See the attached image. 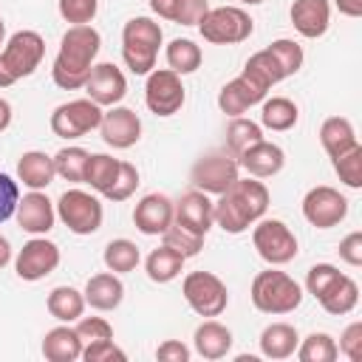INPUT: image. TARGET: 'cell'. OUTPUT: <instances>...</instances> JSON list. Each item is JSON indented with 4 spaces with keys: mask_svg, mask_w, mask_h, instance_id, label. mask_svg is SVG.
Here are the masks:
<instances>
[{
    "mask_svg": "<svg viewBox=\"0 0 362 362\" xmlns=\"http://www.w3.org/2000/svg\"><path fill=\"white\" fill-rule=\"evenodd\" d=\"M102 51V37L93 25H71L62 40L59 51L54 57L51 79L62 90H79L85 88L90 68L96 65V57Z\"/></svg>",
    "mask_w": 362,
    "mask_h": 362,
    "instance_id": "6da1fadb",
    "label": "cell"
},
{
    "mask_svg": "<svg viewBox=\"0 0 362 362\" xmlns=\"http://www.w3.org/2000/svg\"><path fill=\"white\" fill-rule=\"evenodd\" d=\"M269 209V189L257 178H238L226 192L215 201V226H221L229 235L246 232L252 223H257Z\"/></svg>",
    "mask_w": 362,
    "mask_h": 362,
    "instance_id": "7a4b0ae2",
    "label": "cell"
},
{
    "mask_svg": "<svg viewBox=\"0 0 362 362\" xmlns=\"http://www.w3.org/2000/svg\"><path fill=\"white\" fill-rule=\"evenodd\" d=\"M161 25L150 17H130L122 28V59L136 76H147L156 68L161 48Z\"/></svg>",
    "mask_w": 362,
    "mask_h": 362,
    "instance_id": "3957f363",
    "label": "cell"
},
{
    "mask_svg": "<svg viewBox=\"0 0 362 362\" xmlns=\"http://www.w3.org/2000/svg\"><path fill=\"white\" fill-rule=\"evenodd\" d=\"M249 297H252V305L263 314H288V311L300 308L303 288L291 274L277 272V269H266V272L255 274Z\"/></svg>",
    "mask_w": 362,
    "mask_h": 362,
    "instance_id": "277c9868",
    "label": "cell"
},
{
    "mask_svg": "<svg viewBox=\"0 0 362 362\" xmlns=\"http://www.w3.org/2000/svg\"><path fill=\"white\" fill-rule=\"evenodd\" d=\"M45 57V40L37 31H14L0 51V88H11L17 79L31 76Z\"/></svg>",
    "mask_w": 362,
    "mask_h": 362,
    "instance_id": "5b68a950",
    "label": "cell"
},
{
    "mask_svg": "<svg viewBox=\"0 0 362 362\" xmlns=\"http://www.w3.org/2000/svg\"><path fill=\"white\" fill-rule=\"evenodd\" d=\"M198 31L206 42H215V45H238L243 40L252 37L255 31V20L238 8V6H218V8H209L201 23H198Z\"/></svg>",
    "mask_w": 362,
    "mask_h": 362,
    "instance_id": "8992f818",
    "label": "cell"
},
{
    "mask_svg": "<svg viewBox=\"0 0 362 362\" xmlns=\"http://www.w3.org/2000/svg\"><path fill=\"white\" fill-rule=\"evenodd\" d=\"M181 294L198 317H221L229 305L226 283L212 272H189L181 283Z\"/></svg>",
    "mask_w": 362,
    "mask_h": 362,
    "instance_id": "52a82bcc",
    "label": "cell"
},
{
    "mask_svg": "<svg viewBox=\"0 0 362 362\" xmlns=\"http://www.w3.org/2000/svg\"><path fill=\"white\" fill-rule=\"evenodd\" d=\"M252 243L257 249V255L269 263V266H286L297 257V238L294 232L277 221V218H260L257 223H252Z\"/></svg>",
    "mask_w": 362,
    "mask_h": 362,
    "instance_id": "ba28073f",
    "label": "cell"
},
{
    "mask_svg": "<svg viewBox=\"0 0 362 362\" xmlns=\"http://www.w3.org/2000/svg\"><path fill=\"white\" fill-rule=\"evenodd\" d=\"M57 215L74 235H93L102 226L105 209L96 195L85 189H65L57 201Z\"/></svg>",
    "mask_w": 362,
    "mask_h": 362,
    "instance_id": "9c48e42d",
    "label": "cell"
},
{
    "mask_svg": "<svg viewBox=\"0 0 362 362\" xmlns=\"http://www.w3.org/2000/svg\"><path fill=\"white\" fill-rule=\"evenodd\" d=\"M102 107L93 102V99H71V102H62L59 107H54L51 113V133L59 136V139H82L85 133L96 130L99 122H102Z\"/></svg>",
    "mask_w": 362,
    "mask_h": 362,
    "instance_id": "30bf717a",
    "label": "cell"
},
{
    "mask_svg": "<svg viewBox=\"0 0 362 362\" xmlns=\"http://www.w3.org/2000/svg\"><path fill=\"white\" fill-rule=\"evenodd\" d=\"M238 170H240L238 158H232L229 153H206L192 164L189 181L195 189H201L206 195H221L240 178Z\"/></svg>",
    "mask_w": 362,
    "mask_h": 362,
    "instance_id": "8fae6325",
    "label": "cell"
},
{
    "mask_svg": "<svg viewBox=\"0 0 362 362\" xmlns=\"http://www.w3.org/2000/svg\"><path fill=\"white\" fill-rule=\"evenodd\" d=\"M187 90L184 82L175 71L170 68H156L147 74V85H144V102L156 116H173L184 107Z\"/></svg>",
    "mask_w": 362,
    "mask_h": 362,
    "instance_id": "7c38bea8",
    "label": "cell"
},
{
    "mask_svg": "<svg viewBox=\"0 0 362 362\" xmlns=\"http://www.w3.org/2000/svg\"><path fill=\"white\" fill-rule=\"evenodd\" d=\"M345 215H348V198L328 184L311 187L303 198V218L317 229H331L342 223Z\"/></svg>",
    "mask_w": 362,
    "mask_h": 362,
    "instance_id": "4fadbf2b",
    "label": "cell"
},
{
    "mask_svg": "<svg viewBox=\"0 0 362 362\" xmlns=\"http://www.w3.org/2000/svg\"><path fill=\"white\" fill-rule=\"evenodd\" d=\"M57 266H59V246L42 235H34L28 243H23V249L14 257V272L25 283H37L48 277Z\"/></svg>",
    "mask_w": 362,
    "mask_h": 362,
    "instance_id": "5bb4252c",
    "label": "cell"
},
{
    "mask_svg": "<svg viewBox=\"0 0 362 362\" xmlns=\"http://www.w3.org/2000/svg\"><path fill=\"white\" fill-rule=\"evenodd\" d=\"M88 99H93L99 107H113L127 96V79L119 65L113 62H99L90 68V76L85 82Z\"/></svg>",
    "mask_w": 362,
    "mask_h": 362,
    "instance_id": "9a60e30c",
    "label": "cell"
},
{
    "mask_svg": "<svg viewBox=\"0 0 362 362\" xmlns=\"http://www.w3.org/2000/svg\"><path fill=\"white\" fill-rule=\"evenodd\" d=\"M99 133H102V141L107 147L127 150V147H133L141 139V119L136 116V110L122 107V105H113L107 113H102Z\"/></svg>",
    "mask_w": 362,
    "mask_h": 362,
    "instance_id": "2e32d148",
    "label": "cell"
},
{
    "mask_svg": "<svg viewBox=\"0 0 362 362\" xmlns=\"http://www.w3.org/2000/svg\"><path fill=\"white\" fill-rule=\"evenodd\" d=\"M212 212H215V201H209V195L201 189H189L173 204V221L201 238H206V232L215 223Z\"/></svg>",
    "mask_w": 362,
    "mask_h": 362,
    "instance_id": "e0dca14e",
    "label": "cell"
},
{
    "mask_svg": "<svg viewBox=\"0 0 362 362\" xmlns=\"http://www.w3.org/2000/svg\"><path fill=\"white\" fill-rule=\"evenodd\" d=\"M17 223L28 235H48L57 221V209L42 189H31L17 201Z\"/></svg>",
    "mask_w": 362,
    "mask_h": 362,
    "instance_id": "ac0fdd59",
    "label": "cell"
},
{
    "mask_svg": "<svg viewBox=\"0 0 362 362\" xmlns=\"http://www.w3.org/2000/svg\"><path fill=\"white\" fill-rule=\"evenodd\" d=\"M266 93H269V90H263L257 82H252L249 76L238 74L235 79H229V82L221 88V93H218V107H221L226 116H243L249 107L260 105V102L266 99Z\"/></svg>",
    "mask_w": 362,
    "mask_h": 362,
    "instance_id": "d6986e66",
    "label": "cell"
},
{
    "mask_svg": "<svg viewBox=\"0 0 362 362\" xmlns=\"http://www.w3.org/2000/svg\"><path fill=\"white\" fill-rule=\"evenodd\" d=\"M283 164H286L283 147L274 141H266V139L255 141L252 147H246L238 156V167H243L252 178H272L283 170Z\"/></svg>",
    "mask_w": 362,
    "mask_h": 362,
    "instance_id": "ffe728a7",
    "label": "cell"
},
{
    "mask_svg": "<svg viewBox=\"0 0 362 362\" xmlns=\"http://www.w3.org/2000/svg\"><path fill=\"white\" fill-rule=\"evenodd\" d=\"M291 25L305 40H317L331 25V3L328 0H294L291 3Z\"/></svg>",
    "mask_w": 362,
    "mask_h": 362,
    "instance_id": "44dd1931",
    "label": "cell"
},
{
    "mask_svg": "<svg viewBox=\"0 0 362 362\" xmlns=\"http://www.w3.org/2000/svg\"><path fill=\"white\" fill-rule=\"evenodd\" d=\"M133 223L141 235H161L173 223V201L164 192L144 195L133 209Z\"/></svg>",
    "mask_w": 362,
    "mask_h": 362,
    "instance_id": "7402d4cb",
    "label": "cell"
},
{
    "mask_svg": "<svg viewBox=\"0 0 362 362\" xmlns=\"http://www.w3.org/2000/svg\"><path fill=\"white\" fill-rule=\"evenodd\" d=\"M85 305L96 311H113L124 300V283L113 272H99L85 283Z\"/></svg>",
    "mask_w": 362,
    "mask_h": 362,
    "instance_id": "603a6c76",
    "label": "cell"
},
{
    "mask_svg": "<svg viewBox=\"0 0 362 362\" xmlns=\"http://www.w3.org/2000/svg\"><path fill=\"white\" fill-rule=\"evenodd\" d=\"M232 331L212 317H206L192 334V345L204 359H223L232 351Z\"/></svg>",
    "mask_w": 362,
    "mask_h": 362,
    "instance_id": "cb8c5ba5",
    "label": "cell"
},
{
    "mask_svg": "<svg viewBox=\"0 0 362 362\" xmlns=\"http://www.w3.org/2000/svg\"><path fill=\"white\" fill-rule=\"evenodd\" d=\"M82 348L85 342L79 339L76 328H71V322H62L42 337V356L48 362H76L82 356Z\"/></svg>",
    "mask_w": 362,
    "mask_h": 362,
    "instance_id": "d4e9b609",
    "label": "cell"
},
{
    "mask_svg": "<svg viewBox=\"0 0 362 362\" xmlns=\"http://www.w3.org/2000/svg\"><path fill=\"white\" fill-rule=\"evenodd\" d=\"M257 345H260V354L266 359H288L300 345V334L288 322H272L260 331Z\"/></svg>",
    "mask_w": 362,
    "mask_h": 362,
    "instance_id": "484cf974",
    "label": "cell"
},
{
    "mask_svg": "<svg viewBox=\"0 0 362 362\" xmlns=\"http://www.w3.org/2000/svg\"><path fill=\"white\" fill-rule=\"evenodd\" d=\"M57 170H54V158L45 156L42 150H28L20 156L17 161V178L28 187V189H45L54 181Z\"/></svg>",
    "mask_w": 362,
    "mask_h": 362,
    "instance_id": "4316f807",
    "label": "cell"
},
{
    "mask_svg": "<svg viewBox=\"0 0 362 362\" xmlns=\"http://www.w3.org/2000/svg\"><path fill=\"white\" fill-rule=\"evenodd\" d=\"M317 300H320L322 311H328L334 317H342V314H348V311L356 308V303H359V286H356L354 277L339 274Z\"/></svg>",
    "mask_w": 362,
    "mask_h": 362,
    "instance_id": "83f0119b",
    "label": "cell"
},
{
    "mask_svg": "<svg viewBox=\"0 0 362 362\" xmlns=\"http://www.w3.org/2000/svg\"><path fill=\"white\" fill-rule=\"evenodd\" d=\"M320 144H322V150L334 158V156L351 150V147L359 144V141H356L354 124H351L345 116H328V119L322 122V127H320Z\"/></svg>",
    "mask_w": 362,
    "mask_h": 362,
    "instance_id": "f1b7e54d",
    "label": "cell"
},
{
    "mask_svg": "<svg viewBox=\"0 0 362 362\" xmlns=\"http://www.w3.org/2000/svg\"><path fill=\"white\" fill-rule=\"evenodd\" d=\"M260 105H263L260 107V127H266V130L283 133V130H291L300 119V110L288 96H272V99H263Z\"/></svg>",
    "mask_w": 362,
    "mask_h": 362,
    "instance_id": "f546056e",
    "label": "cell"
},
{
    "mask_svg": "<svg viewBox=\"0 0 362 362\" xmlns=\"http://www.w3.org/2000/svg\"><path fill=\"white\" fill-rule=\"evenodd\" d=\"M45 305H48V314L54 320H59V322H76L85 314V294L76 291L74 286H57V288H51Z\"/></svg>",
    "mask_w": 362,
    "mask_h": 362,
    "instance_id": "4dcf8cb0",
    "label": "cell"
},
{
    "mask_svg": "<svg viewBox=\"0 0 362 362\" xmlns=\"http://www.w3.org/2000/svg\"><path fill=\"white\" fill-rule=\"evenodd\" d=\"M184 260L187 257H181L175 249H170V246H158V249H153L150 255H147V260H144V272H147V277L153 280V283H170V280H175L181 272H184Z\"/></svg>",
    "mask_w": 362,
    "mask_h": 362,
    "instance_id": "1f68e13d",
    "label": "cell"
},
{
    "mask_svg": "<svg viewBox=\"0 0 362 362\" xmlns=\"http://www.w3.org/2000/svg\"><path fill=\"white\" fill-rule=\"evenodd\" d=\"M240 74H243V76H249L252 82H257L263 90H272V85H277L280 79H286V76H283L280 62L274 59V54H272L269 48H263V51L252 54V57L246 59V65H243V71H240Z\"/></svg>",
    "mask_w": 362,
    "mask_h": 362,
    "instance_id": "d6a6232c",
    "label": "cell"
},
{
    "mask_svg": "<svg viewBox=\"0 0 362 362\" xmlns=\"http://www.w3.org/2000/svg\"><path fill=\"white\" fill-rule=\"evenodd\" d=\"M102 260H105L107 272H113V274H127V272H133V269L139 266L141 252H139V246H136L133 240L116 238V240H110V243L105 246Z\"/></svg>",
    "mask_w": 362,
    "mask_h": 362,
    "instance_id": "836d02e7",
    "label": "cell"
},
{
    "mask_svg": "<svg viewBox=\"0 0 362 362\" xmlns=\"http://www.w3.org/2000/svg\"><path fill=\"white\" fill-rule=\"evenodd\" d=\"M260 139H263V127L246 116H232V122L226 124V150L232 158H238L246 147H252Z\"/></svg>",
    "mask_w": 362,
    "mask_h": 362,
    "instance_id": "e575fe53",
    "label": "cell"
},
{
    "mask_svg": "<svg viewBox=\"0 0 362 362\" xmlns=\"http://www.w3.org/2000/svg\"><path fill=\"white\" fill-rule=\"evenodd\" d=\"M119 158L107 156V153H90L88 156V167H85V184H90V189H96L99 195H105L119 173Z\"/></svg>",
    "mask_w": 362,
    "mask_h": 362,
    "instance_id": "d590c367",
    "label": "cell"
},
{
    "mask_svg": "<svg viewBox=\"0 0 362 362\" xmlns=\"http://www.w3.org/2000/svg\"><path fill=\"white\" fill-rule=\"evenodd\" d=\"M88 150L85 147H62L54 158V170L59 178H65L68 184H85V167H88Z\"/></svg>",
    "mask_w": 362,
    "mask_h": 362,
    "instance_id": "8d00e7d4",
    "label": "cell"
},
{
    "mask_svg": "<svg viewBox=\"0 0 362 362\" xmlns=\"http://www.w3.org/2000/svg\"><path fill=\"white\" fill-rule=\"evenodd\" d=\"M337 356H339V348H337L334 337L325 331H314L305 339H300V345H297L300 362H334Z\"/></svg>",
    "mask_w": 362,
    "mask_h": 362,
    "instance_id": "74e56055",
    "label": "cell"
},
{
    "mask_svg": "<svg viewBox=\"0 0 362 362\" xmlns=\"http://www.w3.org/2000/svg\"><path fill=\"white\" fill-rule=\"evenodd\" d=\"M201 59H204V57H201V48H198L192 40L178 37V40H173V42L167 45V65H170V71H175L178 76L198 71V68H201Z\"/></svg>",
    "mask_w": 362,
    "mask_h": 362,
    "instance_id": "f35d334b",
    "label": "cell"
},
{
    "mask_svg": "<svg viewBox=\"0 0 362 362\" xmlns=\"http://www.w3.org/2000/svg\"><path fill=\"white\" fill-rule=\"evenodd\" d=\"M331 164H334V173L339 175V181L345 187H351V189L362 187V144H354L351 150L334 156Z\"/></svg>",
    "mask_w": 362,
    "mask_h": 362,
    "instance_id": "ab89813d",
    "label": "cell"
},
{
    "mask_svg": "<svg viewBox=\"0 0 362 362\" xmlns=\"http://www.w3.org/2000/svg\"><path fill=\"white\" fill-rule=\"evenodd\" d=\"M161 238H164V246L175 249L181 257H195V255L201 252V246H204V238H201V235L184 229V226L175 223V221L161 232Z\"/></svg>",
    "mask_w": 362,
    "mask_h": 362,
    "instance_id": "60d3db41",
    "label": "cell"
},
{
    "mask_svg": "<svg viewBox=\"0 0 362 362\" xmlns=\"http://www.w3.org/2000/svg\"><path fill=\"white\" fill-rule=\"evenodd\" d=\"M59 17L71 25H90L96 11H99V0H57Z\"/></svg>",
    "mask_w": 362,
    "mask_h": 362,
    "instance_id": "b9f144b4",
    "label": "cell"
},
{
    "mask_svg": "<svg viewBox=\"0 0 362 362\" xmlns=\"http://www.w3.org/2000/svg\"><path fill=\"white\" fill-rule=\"evenodd\" d=\"M269 51L274 54V59L283 68V76H294L303 68V48L294 40H274L269 45Z\"/></svg>",
    "mask_w": 362,
    "mask_h": 362,
    "instance_id": "7bdbcfd3",
    "label": "cell"
},
{
    "mask_svg": "<svg viewBox=\"0 0 362 362\" xmlns=\"http://www.w3.org/2000/svg\"><path fill=\"white\" fill-rule=\"evenodd\" d=\"M136 187H139V170L130 161H122L113 184H110V189L105 192V198L107 201H127L136 192Z\"/></svg>",
    "mask_w": 362,
    "mask_h": 362,
    "instance_id": "ee69618b",
    "label": "cell"
},
{
    "mask_svg": "<svg viewBox=\"0 0 362 362\" xmlns=\"http://www.w3.org/2000/svg\"><path fill=\"white\" fill-rule=\"evenodd\" d=\"M339 274H342V272H339L337 266H331V263H314V266L308 269V274H305V288H308V294L320 297Z\"/></svg>",
    "mask_w": 362,
    "mask_h": 362,
    "instance_id": "f6af8a7d",
    "label": "cell"
},
{
    "mask_svg": "<svg viewBox=\"0 0 362 362\" xmlns=\"http://www.w3.org/2000/svg\"><path fill=\"white\" fill-rule=\"evenodd\" d=\"M76 334L85 345L99 342V339H113V328L105 317H79L76 320Z\"/></svg>",
    "mask_w": 362,
    "mask_h": 362,
    "instance_id": "bcb514c9",
    "label": "cell"
},
{
    "mask_svg": "<svg viewBox=\"0 0 362 362\" xmlns=\"http://www.w3.org/2000/svg\"><path fill=\"white\" fill-rule=\"evenodd\" d=\"M82 359H85V362H113V359L124 362L127 354H124L113 339H99V342H88V345L82 348Z\"/></svg>",
    "mask_w": 362,
    "mask_h": 362,
    "instance_id": "7dc6e473",
    "label": "cell"
},
{
    "mask_svg": "<svg viewBox=\"0 0 362 362\" xmlns=\"http://www.w3.org/2000/svg\"><path fill=\"white\" fill-rule=\"evenodd\" d=\"M206 11H209V0H175L173 23H178V25H198Z\"/></svg>",
    "mask_w": 362,
    "mask_h": 362,
    "instance_id": "c3c4849f",
    "label": "cell"
},
{
    "mask_svg": "<svg viewBox=\"0 0 362 362\" xmlns=\"http://www.w3.org/2000/svg\"><path fill=\"white\" fill-rule=\"evenodd\" d=\"M20 201V187L8 173H0V223H6L17 212Z\"/></svg>",
    "mask_w": 362,
    "mask_h": 362,
    "instance_id": "681fc988",
    "label": "cell"
},
{
    "mask_svg": "<svg viewBox=\"0 0 362 362\" xmlns=\"http://www.w3.org/2000/svg\"><path fill=\"white\" fill-rule=\"evenodd\" d=\"M351 362H359L362 359V322H351L342 337H339V345H337Z\"/></svg>",
    "mask_w": 362,
    "mask_h": 362,
    "instance_id": "f907efd6",
    "label": "cell"
},
{
    "mask_svg": "<svg viewBox=\"0 0 362 362\" xmlns=\"http://www.w3.org/2000/svg\"><path fill=\"white\" fill-rule=\"evenodd\" d=\"M339 257L348 266H362V232H351L339 240Z\"/></svg>",
    "mask_w": 362,
    "mask_h": 362,
    "instance_id": "816d5d0a",
    "label": "cell"
},
{
    "mask_svg": "<svg viewBox=\"0 0 362 362\" xmlns=\"http://www.w3.org/2000/svg\"><path fill=\"white\" fill-rule=\"evenodd\" d=\"M156 359H161V362H187L189 359V348L181 339H164L156 348Z\"/></svg>",
    "mask_w": 362,
    "mask_h": 362,
    "instance_id": "f5cc1de1",
    "label": "cell"
},
{
    "mask_svg": "<svg viewBox=\"0 0 362 362\" xmlns=\"http://www.w3.org/2000/svg\"><path fill=\"white\" fill-rule=\"evenodd\" d=\"M334 6L345 17H362V0H334Z\"/></svg>",
    "mask_w": 362,
    "mask_h": 362,
    "instance_id": "db71d44e",
    "label": "cell"
},
{
    "mask_svg": "<svg viewBox=\"0 0 362 362\" xmlns=\"http://www.w3.org/2000/svg\"><path fill=\"white\" fill-rule=\"evenodd\" d=\"M150 8L164 17V20H173V8H175V0H150Z\"/></svg>",
    "mask_w": 362,
    "mask_h": 362,
    "instance_id": "11a10c76",
    "label": "cell"
},
{
    "mask_svg": "<svg viewBox=\"0 0 362 362\" xmlns=\"http://www.w3.org/2000/svg\"><path fill=\"white\" fill-rule=\"evenodd\" d=\"M8 124H11V105L0 96V133L8 130Z\"/></svg>",
    "mask_w": 362,
    "mask_h": 362,
    "instance_id": "9f6ffc18",
    "label": "cell"
},
{
    "mask_svg": "<svg viewBox=\"0 0 362 362\" xmlns=\"http://www.w3.org/2000/svg\"><path fill=\"white\" fill-rule=\"evenodd\" d=\"M11 263V243L6 235H0V269H6Z\"/></svg>",
    "mask_w": 362,
    "mask_h": 362,
    "instance_id": "6f0895ef",
    "label": "cell"
},
{
    "mask_svg": "<svg viewBox=\"0 0 362 362\" xmlns=\"http://www.w3.org/2000/svg\"><path fill=\"white\" fill-rule=\"evenodd\" d=\"M0 45H6V23L0 20Z\"/></svg>",
    "mask_w": 362,
    "mask_h": 362,
    "instance_id": "680465c9",
    "label": "cell"
},
{
    "mask_svg": "<svg viewBox=\"0 0 362 362\" xmlns=\"http://www.w3.org/2000/svg\"><path fill=\"white\" fill-rule=\"evenodd\" d=\"M240 3H246V6H257V3H263V0H240Z\"/></svg>",
    "mask_w": 362,
    "mask_h": 362,
    "instance_id": "91938a15",
    "label": "cell"
}]
</instances>
